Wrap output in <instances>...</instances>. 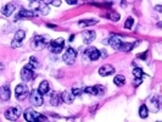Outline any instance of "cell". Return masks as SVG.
<instances>
[{"label":"cell","instance_id":"6da1fadb","mask_svg":"<svg viewBox=\"0 0 162 122\" xmlns=\"http://www.w3.org/2000/svg\"><path fill=\"white\" fill-rule=\"evenodd\" d=\"M49 42L50 39L48 36H34L31 42V45L36 50H43L45 47H48Z\"/></svg>","mask_w":162,"mask_h":122},{"label":"cell","instance_id":"7a4b0ae2","mask_svg":"<svg viewBox=\"0 0 162 122\" xmlns=\"http://www.w3.org/2000/svg\"><path fill=\"white\" fill-rule=\"evenodd\" d=\"M49 50L52 54H60L65 48V39L63 38H57L49 42Z\"/></svg>","mask_w":162,"mask_h":122},{"label":"cell","instance_id":"3957f363","mask_svg":"<svg viewBox=\"0 0 162 122\" xmlns=\"http://www.w3.org/2000/svg\"><path fill=\"white\" fill-rule=\"evenodd\" d=\"M29 88H28V85L26 84H18L16 87V89H15V94H16V99L18 100V101H23L26 100L27 98L29 97Z\"/></svg>","mask_w":162,"mask_h":122},{"label":"cell","instance_id":"277c9868","mask_svg":"<svg viewBox=\"0 0 162 122\" xmlns=\"http://www.w3.org/2000/svg\"><path fill=\"white\" fill-rule=\"evenodd\" d=\"M62 59L67 65H70V66L73 65L76 59H77V50L75 48H72V47H68L67 50L65 51V54H63Z\"/></svg>","mask_w":162,"mask_h":122},{"label":"cell","instance_id":"5b68a950","mask_svg":"<svg viewBox=\"0 0 162 122\" xmlns=\"http://www.w3.org/2000/svg\"><path fill=\"white\" fill-rule=\"evenodd\" d=\"M29 101L32 105L34 106H42L43 103H44V99H43V95L38 92V89H33L31 93H29Z\"/></svg>","mask_w":162,"mask_h":122},{"label":"cell","instance_id":"8992f818","mask_svg":"<svg viewBox=\"0 0 162 122\" xmlns=\"http://www.w3.org/2000/svg\"><path fill=\"white\" fill-rule=\"evenodd\" d=\"M21 115V110L17 106H11L5 111V119L10 120V121H16Z\"/></svg>","mask_w":162,"mask_h":122},{"label":"cell","instance_id":"52a82bcc","mask_svg":"<svg viewBox=\"0 0 162 122\" xmlns=\"http://www.w3.org/2000/svg\"><path fill=\"white\" fill-rule=\"evenodd\" d=\"M104 92H105L104 87H101L100 84L83 88V93H87V94H90V95H102Z\"/></svg>","mask_w":162,"mask_h":122},{"label":"cell","instance_id":"ba28073f","mask_svg":"<svg viewBox=\"0 0 162 122\" xmlns=\"http://www.w3.org/2000/svg\"><path fill=\"white\" fill-rule=\"evenodd\" d=\"M84 56L88 58L90 61H96L100 59V53L99 49L94 48V47H89V48L86 49L84 51Z\"/></svg>","mask_w":162,"mask_h":122},{"label":"cell","instance_id":"9c48e42d","mask_svg":"<svg viewBox=\"0 0 162 122\" xmlns=\"http://www.w3.org/2000/svg\"><path fill=\"white\" fill-rule=\"evenodd\" d=\"M102 43H104V44H110V47H112L115 50H118L120 45H121V43H122V39H121V36H116V34H113V36H111L109 39L102 40Z\"/></svg>","mask_w":162,"mask_h":122},{"label":"cell","instance_id":"30bf717a","mask_svg":"<svg viewBox=\"0 0 162 122\" xmlns=\"http://www.w3.org/2000/svg\"><path fill=\"white\" fill-rule=\"evenodd\" d=\"M148 104H149V109L152 112H157L160 110V98H159V95H150L148 98Z\"/></svg>","mask_w":162,"mask_h":122},{"label":"cell","instance_id":"8fae6325","mask_svg":"<svg viewBox=\"0 0 162 122\" xmlns=\"http://www.w3.org/2000/svg\"><path fill=\"white\" fill-rule=\"evenodd\" d=\"M21 78H22L23 82H29V81H33V79L36 78V76H34V72H33L32 69L25 66V67L21 70Z\"/></svg>","mask_w":162,"mask_h":122},{"label":"cell","instance_id":"7c38bea8","mask_svg":"<svg viewBox=\"0 0 162 122\" xmlns=\"http://www.w3.org/2000/svg\"><path fill=\"white\" fill-rule=\"evenodd\" d=\"M39 116H40V114L33 109H27L25 112H23V117H25L26 121H28V122L38 121V117H39Z\"/></svg>","mask_w":162,"mask_h":122},{"label":"cell","instance_id":"4fadbf2b","mask_svg":"<svg viewBox=\"0 0 162 122\" xmlns=\"http://www.w3.org/2000/svg\"><path fill=\"white\" fill-rule=\"evenodd\" d=\"M37 13L32 10H27V9H21L18 13L16 15V20H21V18H32L34 17Z\"/></svg>","mask_w":162,"mask_h":122},{"label":"cell","instance_id":"5bb4252c","mask_svg":"<svg viewBox=\"0 0 162 122\" xmlns=\"http://www.w3.org/2000/svg\"><path fill=\"white\" fill-rule=\"evenodd\" d=\"M11 97V90L9 85H2L0 87V100L1 101H7Z\"/></svg>","mask_w":162,"mask_h":122},{"label":"cell","instance_id":"9a60e30c","mask_svg":"<svg viewBox=\"0 0 162 122\" xmlns=\"http://www.w3.org/2000/svg\"><path fill=\"white\" fill-rule=\"evenodd\" d=\"M113 72H115V67H113L112 65H109V64L101 66L99 69V74L100 76H102V77L110 76V74H112Z\"/></svg>","mask_w":162,"mask_h":122},{"label":"cell","instance_id":"2e32d148","mask_svg":"<svg viewBox=\"0 0 162 122\" xmlns=\"http://www.w3.org/2000/svg\"><path fill=\"white\" fill-rule=\"evenodd\" d=\"M15 9H16V5H15L13 3H7V4H5V5L2 6V9H1V13H2L4 16L9 17V16L12 15V12L15 11Z\"/></svg>","mask_w":162,"mask_h":122},{"label":"cell","instance_id":"e0dca14e","mask_svg":"<svg viewBox=\"0 0 162 122\" xmlns=\"http://www.w3.org/2000/svg\"><path fill=\"white\" fill-rule=\"evenodd\" d=\"M95 36H96V33L94 32V31H84L83 33H82V37H83V42L84 43H91L94 39H95Z\"/></svg>","mask_w":162,"mask_h":122},{"label":"cell","instance_id":"ac0fdd59","mask_svg":"<svg viewBox=\"0 0 162 122\" xmlns=\"http://www.w3.org/2000/svg\"><path fill=\"white\" fill-rule=\"evenodd\" d=\"M61 94H59L57 92H52L50 94V104L54 106H59L61 104Z\"/></svg>","mask_w":162,"mask_h":122},{"label":"cell","instance_id":"d6986e66","mask_svg":"<svg viewBox=\"0 0 162 122\" xmlns=\"http://www.w3.org/2000/svg\"><path fill=\"white\" fill-rule=\"evenodd\" d=\"M50 90V83L48 81H43L39 87H38V92L42 94V95H45V94H48Z\"/></svg>","mask_w":162,"mask_h":122},{"label":"cell","instance_id":"ffe728a7","mask_svg":"<svg viewBox=\"0 0 162 122\" xmlns=\"http://www.w3.org/2000/svg\"><path fill=\"white\" fill-rule=\"evenodd\" d=\"M61 100L66 104H72L73 100H75V95L72 93H68V92H62L61 93Z\"/></svg>","mask_w":162,"mask_h":122},{"label":"cell","instance_id":"44dd1931","mask_svg":"<svg viewBox=\"0 0 162 122\" xmlns=\"http://www.w3.org/2000/svg\"><path fill=\"white\" fill-rule=\"evenodd\" d=\"M133 48H134V44H133V43L122 42V43H121V45H120V48H118V50H120V51H125V53H128V51L133 50Z\"/></svg>","mask_w":162,"mask_h":122},{"label":"cell","instance_id":"7402d4cb","mask_svg":"<svg viewBox=\"0 0 162 122\" xmlns=\"http://www.w3.org/2000/svg\"><path fill=\"white\" fill-rule=\"evenodd\" d=\"M113 83L116 85H118V87H122V85H125V78L123 74H117V76H115V78H113Z\"/></svg>","mask_w":162,"mask_h":122},{"label":"cell","instance_id":"603a6c76","mask_svg":"<svg viewBox=\"0 0 162 122\" xmlns=\"http://www.w3.org/2000/svg\"><path fill=\"white\" fill-rule=\"evenodd\" d=\"M40 8V1L39 0H31L29 3V10L34 11L36 13H38V10Z\"/></svg>","mask_w":162,"mask_h":122},{"label":"cell","instance_id":"cb8c5ba5","mask_svg":"<svg viewBox=\"0 0 162 122\" xmlns=\"http://www.w3.org/2000/svg\"><path fill=\"white\" fill-rule=\"evenodd\" d=\"M148 115H149V109H148V106H146V105H141V106L139 108V116H140L141 119H146Z\"/></svg>","mask_w":162,"mask_h":122},{"label":"cell","instance_id":"d4e9b609","mask_svg":"<svg viewBox=\"0 0 162 122\" xmlns=\"http://www.w3.org/2000/svg\"><path fill=\"white\" fill-rule=\"evenodd\" d=\"M96 20H81L78 24L81 26V27H88V26H94V24H96Z\"/></svg>","mask_w":162,"mask_h":122},{"label":"cell","instance_id":"484cf974","mask_svg":"<svg viewBox=\"0 0 162 122\" xmlns=\"http://www.w3.org/2000/svg\"><path fill=\"white\" fill-rule=\"evenodd\" d=\"M38 12H39L40 15H43V16L48 15V13L50 12L49 5H47V4H42V3H40V8H39V10H38Z\"/></svg>","mask_w":162,"mask_h":122},{"label":"cell","instance_id":"4316f807","mask_svg":"<svg viewBox=\"0 0 162 122\" xmlns=\"http://www.w3.org/2000/svg\"><path fill=\"white\" fill-rule=\"evenodd\" d=\"M25 37H26V31H23V29H18V31L15 33V38H13V39L22 42V40L25 39Z\"/></svg>","mask_w":162,"mask_h":122},{"label":"cell","instance_id":"83f0119b","mask_svg":"<svg viewBox=\"0 0 162 122\" xmlns=\"http://www.w3.org/2000/svg\"><path fill=\"white\" fill-rule=\"evenodd\" d=\"M133 76H134V78H143V76H145V73L143 72V70L140 67H135V69H133Z\"/></svg>","mask_w":162,"mask_h":122},{"label":"cell","instance_id":"f1b7e54d","mask_svg":"<svg viewBox=\"0 0 162 122\" xmlns=\"http://www.w3.org/2000/svg\"><path fill=\"white\" fill-rule=\"evenodd\" d=\"M106 17L110 18V20H112V21H115V22H117V21L120 20V15H118L116 11H111L110 13H107Z\"/></svg>","mask_w":162,"mask_h":122},{"label":"cell","instance_id":"f546056e","mask_svg":"<svg viewBox=\"0 0 162 122\" xmlns=\"http://www.w3.org/2000/svg\"><path fill=\"white\" fill-rule=\"evenodd\" d=\"M133 24H134V20H133V17H128L125 22V29H132Z\"/></svg>","mask_w":162,"mask_h":122},{"label":"cell","instance_id":"4dcf8cb0","mask_svg":"<svg viewBox=\"0 0 162 122\" xmlns=\"http://www.w3.org/2000/svg\"><path fill=\"white\" fill-rule=\"evenodd\" d=\"M29 64H31V65H32V66H33L34 69H38V67L40 66L39 61H38L37 59L34 58V56H31V59H29Z\"/></svg>","mask_w":162,"mask_h":122},{"label":"cell","instance_id":"1f68e13d","mask_svg":"<svg viewBox=\"0 0 162 122\" xmlns=\"http://www.w3.org/2000/svg\"><path fill=\"white\" fill-rule=\"evenodd\" d=\"M82 93H83V88H73V89H72V94H73L75 97L82 95Z\"/></svg>","mask_w":162,"mask_h":122},{"label":"cell","instance_id":"d6a6232c","mask_svg":"<svg viewBox=\"0 0 162 122\" xmlns=\"http://www.w3.org/2000/svg\"><path fill=\"white\" fill-rule=\"evenodd\" d=\"M22 45V42H20V40H16V39H13L12 42H11V47L13 49L15 48H20Z\"/></svg>","mask_w":162,"mask_h":122},{"label":"cell","instance_id":"836d02e7","mask_svg":"<svg viewBox=\"0 0 162 122\" xmlns=\"http://www.w3.org/2000/svg\"><path fill=\"white\" fill-rule=\"evenodd\" d=\"M99 53H100V58H101V59H106V58H107V51H106L105 49L99 50Z\"/></svg>","mask_w":162,"mask_h":122},{"label":"cell","instance_id":"e575fe53","mask_svg":"<svg viewBox=\"0 0 162 122\" xmlns=\"http://www.w3.org/2000/svg\"><path fill=\"white\" fill-rule=\"evenodd\" d=\"M146 54H148L146 51H145V53L139 54V55H138V59H140V60H145V59H146Z\"/></svg>","mask_w":162,"mask_h":122},{"label":"cell","instance_id":"d590c367","mask_svg":"<svg viewBox=\"0 0 162 122\" xmlns=\"http://www.w3.org/2000/svg\"><path fill=\"white\" fill-rule=\"evenodd\" d=\"M51 4H52L54 6H56V8H59V6L61 5V0H52Z\"/></svg>","mask_w":162,"mask_h":122},{"label":"cell","instance_id":"8d00e7d4","mask_svg":"<svg viewBox=\"0 0 162 122\" xmlns=\"http://www.w3.org/2000/svg\"><path fill=\"white\" fill-rule=\"evenodd\" d=\"M141 82H143V78H135V81H134V85L138 87V85L140 84Z\"/></svg>","mask_w":162,"mask_h":122},{"label":"cell","instance_id":"74e56055","mask_svg":"<svg viewBox=\"0 0 162 122\" xmlns=\"http://www.w3.org/2000/svg\"><path fill=\"white\" fill-rule=\"evenodd\" d=\"M68 5H76L77 4V0H65Z\"/></svg>","mask_w":162,"mask_h":122},{"label":"cell","instance_id":"f35d334b","mask_svg":"<svg viewBox=\"0 0 162 122\" xmlns=\"http://www.w3.org/2000/svg\"><path fill=\"white\" fill-rule=\"evenodd\" d=\"M42 4H47V5H49V4H51V1L52 0H39Z\"/></svg>","mask_w":162,"mask_h":122},{"label":"cell","instance_id":"ab89813d","mask_svg":"<svg viewBox=\"0 0 162 122\" xmlns=\"http://www.w3.org/2000/svg\"><path fill=\"white\" fill-rule=\"evenodd\" d=\"M121 6H122V8H125V6H127V1H125V0H122V1H121Z\"/></svg>","mask_w":162,"mask_h":122},{"label":"cell","instance_id":"60d3db41","mask_svg":"<svg viewBox=\"0 0 162 122\" xmlns=\"http://www.w3.org/2000/svg\"><path fill=\"white\" fill-rule=\"evenodd\" d=\"M155 9H156V11H161V10H162L161 5H156V6H155Z\"/></svg>","mask_w":162,"mask_h":122},{"label":"cell","instance_id":"b9f144b4","mask_svg":"<svg viewBox=\"0 0 162 122\" xmlns=\"http://www.w3.org/2000/svg\"><path fill=\"white\" fill-rule=\"evenodd\" d=\"M4 69H5V66H4V65L0 62V72H1V71H4Z\"/></svg>","mask_w":162,"mask_h":122},{"label":"cell","instance_id":"7bdbcfd3","mask_svg":"<svg viewBox=\"0 0 162 122\" xmlns=\"http://www.w3.org/2000/svg\"><path fill=\"white\" fill-rule=\"evenodd\" d=\"M47 26H48L49 28H55V27H56V26H54V24H51V23H48Z\"/></svg>","mask_w":162,"mask_h":122},{"label":"cell","instance_id":"ee69618b","mask_svg":"<svg viewBox=\"0 0 162 122\" xmlns=\"http://www.w3.org/2000/svg\"><path fill=\"white\" fill-rule=\"evenodd\" d=\"M73 39H75V34H72V36H71V38H70V40H71V42H72V40H73Z\"/></svg>","mask_w":162,"mask_h":122}]
</instances>
